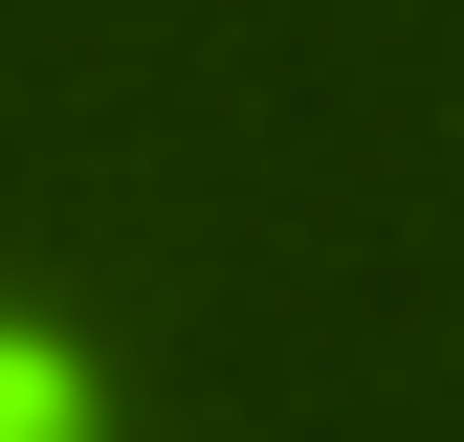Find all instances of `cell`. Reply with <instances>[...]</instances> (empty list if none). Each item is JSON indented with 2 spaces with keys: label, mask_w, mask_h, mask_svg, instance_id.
<instances>
[{
  "label": "cell",
  "mask_w": 464,
  "mask_h": 442,
  "mask_svg": "<svg viewBox=\"0 0 464 442\" xmlns=\"http://www.w3.org/2000/svg\"><path fill=\"white\" fill-rule=\"evenodd\" d=\"M0 442H111V376H89L44 310H0Z\"/></svg>",
  "instance_id": "cell-1"
}]
</instances>
